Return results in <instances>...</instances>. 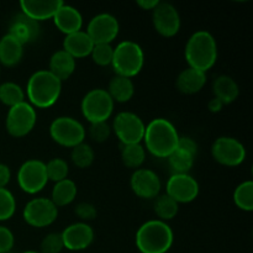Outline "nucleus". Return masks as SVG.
<instances>
[{
	"instance_id": "f257e3e1",
	"label": "nucleus",
	"mask_w": 253,
	"mask_h": 253,
	"mask_svg": "<svg viewBox=\"0 0 253 253\" xmlns=\"http://www.w3.org/2000/svg\"><path fill=\"white\" fill-rule=\"evenodd\" d=\"M62 82L48 69H40L31 74L26 84L25 96L35 109H48L58 101Z\"/></svg>"
},
{
	"instance_id": "f03ea898",
	"label": "nucleus",
	"mask_w": 253,
	"mask_h": 253,
	"mask_svg": "<svg viewBox=\"0 0 253 253\" xmlns=\"http://www.w3.org/2000/svg\"><path fill=\"white\" fill-rule=\"evenodd\" d=\"M179 133L175 126L165 118L153 119L146 125L142 142L146 151L157 158H168L177 148Z\"/></svg>"
},
{
	"instance_id": "7ed1b4c3",
	"label": "nucleus",
	"mask_w": 253,
	"mask_h": 253,
	"mask_svg": "<svg viewBox=\"0 0 253 253\" xmlns=\"http://www.w3.org/2000/svg\"><path fill=\"white\" fill-rule=\"evenodd\" d=\"M188 67L207 73L217 61V43L207 30H199L188 39L184 48Z\"/></svg>"
},
{
	"instance_id": "20e7f679",
	"label": "nucleus",
	"mask_w": 253,
	"mask_h": 253,
	"mask_svg": "<svg viewBox=\"0 0 253 253\" xmlns=\"http://www.w3.org/2000/svg\"><path fill=\"white\" fill-rule=\"evenodd\" d=\"M174 234L168 222L158 219L148 220L137 229L136 247L141 253H167L173 246Z\"/></svg>"
},
{
	"instance_id": "39448f33",
	"label": "nucleus",
	"mask_w": 253,
	"mask_h": 253,
	"mask_svg": "<svg viewBox=\"0 0 253 253\" xmlns=\"http://www.w3.org/2000/svg\"><path fill=\"white\" fill-rule=\"evenodd\" d=\"M145 64V53L137 42L125 40L114 47V56L111 67L115 76L125 78H135L143 68Z\"/></svg>"
},
{
	"instance_id": "423d86ee",
	"label": "nucleus",
	"mask_w": 253,
	"mask_h": 253,
	"mask_svg": "<svg viewBox=\"0 0 253 253\" xmlns=\"http://www.w3.org/2000/svg\"><path fill=\"white\" fill-rule=\"evenodd\" d=\"M115 103L106 89L95 88L83 96L81 103L82 115L89 124L106 123L114 113Z\"/></svg>"
},
{
	"instance_id": "0eeeda50",
	"label": "nucleus",
	"mask_w": 253,
	"mask_h": 253,
	"mask_svg": "<svg viewBox=\"0 0 253 253\" xmlns=\"http://www.w3.org/2000/svg\"><path fill=\"white\" fill-rule=\"evenodd\" d=\"M49 136L59 146L73 148L84 142L86 136L85 127L81 121L71 116H59L49 125Z\"/></svg>"
},
{
	"instance_id": "6e6552de",
	"label": "nucleus",
	"mask_w": 253,
	"mask_h": 253,
	"mask_svg": "<svg viewBox=\"0 0 253 253\" xmlns=\"http://www.w3.org/2000/svg\"><path fill=\"white\" fill-rule=\"evenodd\" d=\"M36 121V109L25 100L9 108L5 119V127L12 137H25L34 130Z\"/></svg>"
},
{
	"instance_id": "1a4fd4ad",
	"label": "nucleus",
	"mask_w": 253,
	"mask_h": 253,
	"mask_svg": "<svg viewBox=\"0 0 253 253\" xmlns=\"http://www.w3.org/2000/svg\"><path fill=\"white\" fill-rule=\"evenodd\" d=\"M17 184L20 189L30 195H35L43 190L48 183L46 174V163L41 160H27L17 170Z\"/></svg>"
},
{
	"instance_id": "9d476101",
	"label": "nucleus",
	"mask_w": 253,
	"mask_h": 253,
	"mask_svg": "<svg viewBox=\"0 0 253 253\" xmlns=\"http://www.w3.org/2000/svg\"><path fill=\"white\" fill-rule=\"evenodd\" d=\"M145 128L142 119L131 111H121L114 119V133L123 146L142 143Z\"/></svg>"
},
{
	"instance_id": "9b49d317",
	"label": "nucleus",
	"mask_w": 253,
	"mask_h": 253,
	"mask_svg": "<svg viewBox=\"0 0 253 253\" xmlns=\"http://www.w3.org/2000/svg\"><path fill=\"white\" fill-rule=\"evenodd\" d=\"M25 222L32 227L42 229L53 224L58 217V208L49 198H34L29 200L22 210Z\"/></svg>"
},
{
	"instance_id": "f8f14e48",
	"label": "nucleus",
	"mask_w": 253,
	"mask_h": 253,
	"mask_svg": "<svg viewBox=\"0 0 253 253\" xmlns=\"http://www.w3.org/2000/svg\"><path fill=\"white\" fill-rule=\"evenodd\" d=\"M211 156L219 165L237 167L246 160V147L240 140L230 136L217 137L211 145Z\"/></svg>"
},
{
	"instance_id": "ddd939ff",
	"label": "nucleus",
	"mask_w": 253,
	"mask_h": 253,
	"mask_svg": "<svg viewBox=\"0 0 253 253\" xmlns=\"http://www.w3.org/2000/svg\"><path fill=\"white\" fill-rule=\"evenodd\" d=\"M120 24L114 15L103 12L91 17L85 32L94 44H111L118 37Z\"/></svg>"
},
{
	"instance_id": "4468645a",
	"label": "nucleus",
	"mask_w": 253,
	"mask_h": 253,
	"mask_svg": "<svg viewBox=\"0 0 253 253\" xmlns=\"http://www.w3.org/2000/svg\"><path fill=\"white\" fill-rule=\"evenodd\" d=\"M152 24L156 31L163 37H174L179 32L182 21L177 7L170 2H158L152 10Z\"/></svg>"
},
{
	"instance_id": "2eb2a0df",
	"label": "nucleus",
	"mask_w": 253,
	"mask_h": 253,
	"mask_svg": "<svg viewBox=\"0 0 253 253\" xmlns=\"http://www.w3.org/2000/svg\"><path fill=\"white\" fill-rule=\"evenodd\" d=\"M166 194L178 204H189L199 195V183L190 174H172L166 183Z\"/></svg>"
},
{
	"instance_id": "dca6fc26",
	"label": "nucleus",
	"mask_w": 253,
	"mask_h": 253,
	"mask_svg": "<svg viewBox=\"0 0 253 253\" xmlns=\"http://www.w3.org/2000/svg\"><path fill=\"white\" fill-rule=\"evenodd\" d=\"M130 188L136 197L150 200L155 199L161 194L162 182L155 170L148 168H138L131 174Z\"/></svg>"
},
{
	"instance_id": "f3484780",
	"label": "nucleus",
	"mask_w": 253,
	"mask_h": 253,
	"mask_svg": "<svg viewBox=\"0 0 253 253\" xmlns=\"http://www.w3.org/2000/svg\"><path fill=\"white\" fill-rule=\"evenodd\" d=\"M61 236L64 249L74 252L86 250L95 239L93 227L82 221L68 225L61 232Z\"/></svg>"
},
{
	"instance_id": "a211bd4d",
	"label": "nucleus",
	"mask_w": 253,
	"mask_h": 253,
	"mask_svg": "<svg viewBox=\"0 0 253 253\" xmlns=\"http://www.w3.org/2000/svg\"><path fill=\"white\" fill-rule=\"evenodd\" d=\"M61 0H22L20 1L21 14L37 22L53 19L57 10L62 6Z\"/></svg>"
},
{
	"instance_id": "6ab92c4d",
	"label": "nucleus",
	"mask_w": 253,
	"mask_h": 253,
	"mask_svg": "<svg viewBox=\"0 0 253 253\" xmlns=\"http://www.w3.org/2000/svg\"><path fill=\"white\" fill-rule=\"evenodd\" d=\"M40 29H41L40 22L35 21V20L30 19L26 15L20 12L12 19L7 34L14 36L17 41H20L25 46V44L32 43L39 39L40 31H41Z\"/></svg>"
},
{
	"instance_id": "aec40b11",
	"label": "nucleus",
	"mask_w": 253,
	"mask_h": 253,
	"mask_svg": "<svg viewBox=\"0 0 253 253\" xmlns=\"http://www.w3.org/2000/svg\"><path fill=\"white\" fill-rule=\"evenodd\" d=\"M53 24L57 30L67 35L81 31L83 27V16L77 7L68 4H62L53 16Z\"/></svg>"
},
{
	"instance_id": "412c9836",
	"label": "nucleus",
	"mask_w": 253,
	"mask_h": 253,
	"mask_svg": "<svg viewBox=\"0 0 253 253\" xmlns=\"http://www.w3.org/2000/svg\"><path fill=\"white\" fill-rule=\"evenodd\" d=\"M205 84H207V73L190 68V67L183 69L175 79L177 89L185 95L199 93L204 88Z\"/></svg>"
},
{
	"instance_id": "4be33fe9",
	"label": "nucleus",
	"mask_w": 253,
	"mask_h": 253,
	"mask_svg": "<svg viewBox=\"0 0 253 253\" xmlns=\"http://www.w3.org/2000/svg\"><path fill=\"white\" fill-rule=\"evenodd\" d=\"M94 43L85 31L81 30L74 34L67 35L63 40V51L71 54L74 59L85 58L90 56Z\"/></svg>"
},
{
	"instance_id": "5701e85b",
	"label": "nucleus",
	"mask_w": 253,
	"mask_h": 253,
	"mask_svg": "<svg viewBox=\"0 0 253 253\" xmlns=\"http://www.w3.org/2000/svg\"><path fill=\"white\" fill-rule=\"evenodd\" d=\"M24 44L14 36L6 34L0 39V64L5 67H15L24 57Z\"/></svg>"
},
{
	"instance_id": "b1692460",
	"label": "nucleus",
	"mask_w": 253,
	"mask_h": 253,
	"mask_svg": "<svg viewBox=\"0 0 253 253\" xmlns=\"http://www.w3.org/2000/svg\"><path fill=\"white\" fill-rule=\"evenodd\" d=\"M48 71L63 83L76 72V59L63 49H58L49 58Z\"/></svg>"
},
{
	"instance_id": "393cba45",
	"label": "nucleus",
	"mask_w": 253,
	"mask_h": 253,
	"mask_svg": "<svg viewBox=\"0 0 253 253\" xmlns=\"http://www.w3.org/2000/svg\"><path fill=\"white\" fill-rule=\"evenodd\" d=\"M212 93H214V98L219 99L224 105H229L239 98V84L232 77L221 74L216 77L212 83Z\"/></svg>"
},
{
	"instance_id": "a878e982",
	"label": "nucleus",
	"mask_w": 253,
	"mask_h": 253,
	"mask_svg": "<svg viewBox=\"0 0 253 253\" xmlns=\"http://www.w3.org/2000/svg\"><path fill=\"white\" fill-rule=\"evenodd\" d=\"M114 103H127L132 99L135 94V84L132 79L125 78L121 76H114L109 82L106 89Z\"/></svg>"
},
{
	"instance_id": "bb28decb",
	"label": "nucleus",
	"mask_w": 253,
	"mask_h": 253,
	"mask_svg": "<svg viewBox=\"0 0 253 253\" xmlns=\"http://www.w3.org/2000/svg\"><path fill=\"white\" fill-rule=\"evenodd\" d=\"M77 194H78L77 184L69 178H66L61 182L54 183L49 199L57 208H62L72 204L76 200Z\"/></svg>"
},
{
	"instance_id": "cd10ccee",
	"label": "nucleus",
	"mask_w": 253,
	"mask_h": 253,
	"mask_svg": "<svg viewBox=\"0 0 253 253\" xmlns=\"http://www.w3.org/2000/svg\"><path fill=\"white\" fill-rule=\"evenodd\" d=\"M168 166L172 169L173 174H189L190 169L194 166L195 156L182 148H175L168 156Z\"/></svg>"
},
{
	"instance_id": "c85d7f7f",
	"label": "nucleus",
	"mask_w": 253,
	"mask_h": 253,
	"mask_svg": "<svg viewBox=\"0 0 253 253\" xmlns=\"http://www.w3.org/2000/svg\"><path fill=\"white\" fill-rule=\"evenodd\" d=\"M153 211L157 215L158 220L167 222L177 216L178 211H179V204L165 193V194H160L155 198Z\"/></svg>"
},
{
	"instance_id": "c756f323",
	"label": "nucleus",
	"mask_w": 253,
	"mask_h": 253,
	"mask_svg": "<svg viewBox=\"0 0 253 253\" xmlns=\"http://www.w3.org/2000/svg\"><path fill=\"white\" fill-rule=\"evenodd\" d=\"M121 161L124 165L131 169L142 168L146 161V150L142 143L135 145H126L121 148Z\"/></svg>"
},
{
	"instance_id": "7c9ffc66",
	"label": "nucleus",
	"mask_w": 253,
	"mask_h": 253,
	"mask_svg": "<svg viewBox=\"0 0 253 253\" xmlns=\"http://www.w3.org/2000/svg\"><path fill=\"white\" fill-rule=\"evenodd\" d=\"M26 100L25 90L14 82H4L0 84V103L5 106L17 105Z\"/></svg>"
},
{
	"instance_id": "2f4dec72",
	"label": "nucleus",
	"mask_w": 253,
	"mask_h": 253,
	"mask_svg": "<svg viewBox=\"0 0 253 253\" xmlns=\"http://www.w3.org/2000/svg\"><path fill=\"white\" fill-rule=\"evenodd\" d=\"M234 203L242 211L251 212L253 210V182L245 180L240 183L234 192Z\"/></svg>"
},
{
	"instance_id": "473e14b6",
	"label": "nucleus",
	"mask_w": 253,
	"mask_h": 253,
	"mask_svg": "<svg viewBox=\"0 0 253 253\" xmlns=\"http://www.w3.org/2000/svg\"><path fill=\"white\" fill-rule=\"evenodd\" d=\"M95 160V152L93 147L85 142H82L81 145L76 146L71 151V161L76 167L81 169H85L93 165Z\"/></svg>"
},
{
	"instance_id": "72a5a7b5",
	"label": "nucleus",
	"mask_w": 253,
	"mask_h": 253,
	"mask_svg": "<svg viewBox=\"0 0 253 253\" xmlns=\"http://www.w3.org/2000/svg\"><path fill=\"white\" fill-rule=\"evenodd\" d=\"M69 166L63 158H52L46 163V174L48 178V182L57 183L68 178Z\"/></svg>"
},
{
	"instance_id": "f704fd0d",
	"label": "nucleus",
	"mask_w": 253,
	"mask_h": 253,
	"mask_svg": "<svg viewBox=\"0 0 253 253\" xmlns=\"http://www.w3.org/2000/svg\"><path fill=\"white\" fill-rule=\"evenodd\" d=\"M16 211V199L7 188H0V221L11 219Z\"/></svg>"
},
{
	"instance_id": "c9c22d12",
	"label": "nucleus",
	"mask_w": 253,
	"mask_h": 253,
	"mask_svg": "<svg viewBox=\"0 0 253 253\" xmlns=\"http://www.w3.org/2000/svg\"><path fill=\"white\" fill-rule=\"evenodd\" d=\"M114 56V47L111 44H94L90 57L95 64L100 67L111 66Z\"/></svg>"
},
{
	"instance_id": "e433bc0d",
	"label": "nucleus",
	"mask_w": 253,
	"mask_h": 253,
	"mask_svg": "<svg viewBox=\"0 0 253 253\" xmlns=\"http://www.w3.org/2000/svg\"><path fill=\"white\" fill-rule=\"evenodd\" d=\"M64 249L61 232H51L46 235L40 245V253H61Z\"/></svg>"
},
{
	"instance_id": "4c0bfd02",
	"label": "nucleus",
	"mask_w": 253,
	"mask_h": 253,
	"mask_svg": "<svg viewBox=\"0 0 253 253\" xmlns=\"http://www.w3.org/2000/svg\"><path fill=\"white\" fill-rule=\"evenodd\" d=\"M110 135L111 127L108 124V121H106V123L90 124V126H89V136H90V138L94 142H105V141L110 137Z\"/></svg>"
},
{
	"instance_id": "58836bf2",
	"label": "nucleus",
	"mask_w": 253,
	"mask_h": 253,
	"mask_svg": "<svg viewBox=\"0 0 253 253\" xmlns=\"http://www.w3.org/2000/svg\"><path fill=\"white\" fill-rule=\"evenodd\" d=\"M74 212H76V215L78 216V219L81 220L82 222H86V224H88V221L96 219V215H98L96 208L94 207L93 204L86 202L77 204Z\"/></svg>"
},
{
	"instance_id": "ea45409f",
	"label": "nucleus",
	"mask_w": 253,
	"mask_h": 253,
	"mask_svg": "<svg viewBox=\"0 0 253 253\" xmlns=\"http://www.w3.org/2000/svg\"><path fill=\"white\" fill-rule=\"evenodd\" d=\"M15 244V236L11 230L0 225V253H7L12 250Z\"/></svg>"
},
{
	"instance_id": "a19ab883",
	"label": "nucleus",
	"mask_w": 253,
	"mask_h": 253,
	"mask_svg": "<svg viewBox=\"0 0 253 253\" xmlns=\"http://www.w3.org/2000/svg\"><path fill=\"white\" fill-rule=\"evenodd\" d=\"M178 148H182V150L187 151V152L192 153L193 156L197 157L198 155V143L193 140L189 136H179V140H178Z\"/></svg>"
},
{
	"instance_id": "79ce46f5",
	"label": "nucleus",
	"mask_w": 253,
	"mask_h": 253,
	"mask_svg": "<svg viewBox=\"0 0 253 253\" xmlns=\"http://www.w3.org/2000/svg\"><path fill=\"white\" fill-rule=\"evenodd\" d=\"M10 179H11V170L9 166L0 163V188H6Z\"/></svg>"
},
{
	"instance_id": "37998d69",
	"label": "nucleus",
	"mask_w": 253,
	"mask_h": 253,
	"mask_svg": "<svg viewBox=\"0 0 253 253\" xmlns=\"http://www.w3.org/2000/svg\"><path fill=\"white\" fill-rule=\"evenodd\" d=\"M224 104L221 103V101L219 100V99L216 98H212L211 100L208 103V110L210 111V113L212 114H216V113H220V111L222 110V108H224Z\"/></svg>"
},
{
	"instance_id": "c03bdc74",
	"label": "nucleus",
	"mask_w": 253,
	"mask_h": 253,
	"mask_svg": "<svg viewBox=\"0 0 253 253\" xmlns=\"http://www.w3.org/2000/svg\"><path fill=\"white\" fill-rule=\"evenodd\" d=\"M158 0H137L136 4L141 7L142 10H151L152 11L156 6L158 5Z\"/></svg>"
},
{
	"instance_id": "a18cd8bd",
	"label": "nucleus",
	"mask_w": 253,
	"mask_h": 253,
	"mask_svg": "<svg viewBox=\"0 0 253 253\" xmlns=\"http://www.w3.org/2000/svg\"><path fill=\"white\" fill-rule=\"evenodd\" d=\"M22 253H40V252H36V251H26V252H22Z\"/></svg>"
},
{
	"instance_id": "49530a36",
	"label": "nucleus",
	"mask_w": 253,
	"mask_h": 253,
	"mask_svg": "<svg viewBox=\"0 0 253 253\" xmlns=\"http://www.w3.org/2000/svg\"><path fill=\"white\" fill-rule=\"evenodd\" d=\"M0 72H1V69H0Z\"/></svg>"
}]
</instances>
